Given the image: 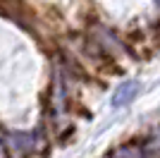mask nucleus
<instances>
[{"instance_id": "obj_1", "label": "nucleus", "mask_w": 160, "mask_h": 158, "mask_svg": "<svg viewBox=\"0 0 160 158\" xmlns=\"http://www.w3.org/2000/svg\"><path fill=\"white\" fill-rule=\"evenodd\" d=\"M139 91H141V84H139V82H134V79L122 82V84L117 86L115 96H112V105H115V108H120V105H129L136 96H139Z\"/></svg>"}, {"instance_id": "obj_2", "label": "nucleus", "mask_w": 160, "mask_h": 158, "mask_svg": "<svg viewBox=\"0 0 160 158\" xmlns=\"http://www.w3.org/2000/svg\"><path fill=\"white\" fill-rule=\"evenodd\" d=\"M143 156V149L139 144H124L115 151V158H141Z\"/></svg>"}, {"instance_id": "obj_3", "label": "nucleus", "mask_w": 160, "mask_h": 158, "mask_svg": "<svg viewBox=\"0 0 160 158\" xmlns=\"http://www.w3.org/2000/svg\"><path fill=\"white\" fill-rule=\"evenodd\" d=\"M0 158H7V151H5V139L0 134Z\"/></svg>"}]
</instances>
